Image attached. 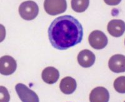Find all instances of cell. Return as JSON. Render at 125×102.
Masks as SVG:
<instances>
[{
  "label": "cell",
  "instance_id": "6da1fadb",
  "mask_svg": "<svg viewBox=\"0 0 125 102\" xmlns=\"http://www.w3.org/2000/svg\"><path fill=\"white\" fill-rule=\"evenodd\" d=\"M49 40L57 50H65L81 42L83 38L82 24L71 15L54 19L48 28Z\"/></svg>",
  "mask_w": 125,
  "mask_h": 102
},
{
  "label": "cell",
  "instance_id": "7a4b0ae2",
  "mask_svg": "<svg viewBox=\"0 0 125 102\" xmlns=\"http://www.w3.org/2000/svg\"><path fill=\"white\" fill-rule=\"evenodd\" d=\"M19 13L23 19L31 21L37 17L39 13V7L36 3L33 1H26L20 4Z\"/></svg>",
  "mask_w": 125,
  "mask_h": 102
},
{
  "label": "cell",
  "instance_id": "3957f363",
  "mask_svg": "<svg viewBox=\"0 0 125 102\" xmlns=\"http://www.w3.org/2000/svg\"><path fill=\"white\" fill-rule=\"evenodd\" d=\"M44 8L50 15L61 14L67 9L66 0H44Z\"/></svg>",
  "mask_w": 125,
  "mask_h": 102
},
{
  "label": "cell",
  "instance_id": "277c9868",
  "mask_svg": "<svg viewBox=\"0 0 125 102\" xmlns=\"http://www.w3.org/2000/svg\"><path fill=\"white\" fill-rule=\"evenodd\" d=\"M16 91L22 102H40L38 95L23 83L15 86Z\"/></svg>",
  "mask_w": 125,
  "mask_h": 102
},
{
  "label": "cell",
  "instance_id": "5b68a950",
  "mask_svg": "<svg viewBox=\"0 0 125 102\" xmlns=\"http://www.w3.org/2000/svg\"><path fill=\"white\" fill-rule=\"evenodd\" d=\"M88 41L90 46L96 50H101L108 45V40L106 35L100 30L92 31L88 37Z\"/></svg>",
  "mask_w": 125,
  "mask_h": 102
},
{
  "label": "cell",
  "instance_id": "8992f818",
  "mask_svg": "<svg viewBox=\"0 0 125 102\" xmlns=\"http://www.w3.org/2000/svg\"><path fill=\"white\" fill-rule=\"evenodd\" d=\"M17 68L16 61L11 56L4 55L0 58V73L5 76L11 75Z\"/></svg>",
  "mask_w": 125,
  "mask_h": 102
},
{
  "label": "cell",
  "instance_id": "52a82bcc",
  "mask_svg": "<svg viewBox=\"0 0 125 102\" xmlns=\"http://www.w3.org/2000/svg\"><path fill=\"white\" fill-rule=\"evenodd\" d=\"M108 67L116 73L125 72V56L120 54L112 56L108 61Z\"/></svg>",
  "mask_w": 125,
  "mask_h": 102
},
{
  "label": "cell",
  "instance_id": "ba28073f",
  "mask_svg": "<svg viewBox=\"0 0 125 102\" xmlns=\"http://www.w3.org/2000/svg\"><path fill=\"white\" fill-rule=\"evenodd\" d=\"M108 33L114 37H120L125 32V23L121 20H112L107 26Z\"/></svg>",
  "mask_w": 125,
  "mask_h": 102
},
{
  "label": "cell",
  "instance_id": "9c48e42d",
  "mask_svg": "<svg viewBox=\"0 0 125 102\" xmlns=\"http://www.w3.org/2000/svg\"><path fill=\"white\" fill-rule=\"evenodd\" d=\"M78 62L83 68H90L95 62L96 57L93 53L89 50H83L78 53Z\"/></svg>",
  "mask_w": 125,
  "mask_h": 102
},
{
  "label": "cell",
  "instance_id": "30bf717a",
  "mask_svg": "<svg viewBox=\"0 0 125 102\" xmlns=\"http://www.w3.org/2000/svg\"><path fill=\"white\" fill-rule=\"evenodd\" d=\"M109 100V91L104 87H96L90 93V102H108Z\"/></svg>",
  "mask_w": 125,
  "mask_h": 102
},
{
  "label": "cell",
  "instance_id": "8fae6325",
  "mask_svg": "<svg viewBox=\"0 0 125 102\" xmlns=\"http://www.w3.org/2000/svg\"><path fill=\"white\" fill-rule=\"evenodd\" d=\"M41 77L44 82L51 85L56 83L58 80L60 78V72L54 67H46L42 71Z\"/></svg>",
  "mask_w": 125,
  "mask_h": 102
},
{
  "label": "cell",
  "instance_id": "7c38bea8",
  "mask_svg": "<svg viewBox=\"0 0 125 102\" xmlns=\"http://www.w3.org/2000/svg\"><path fill=\"white\" fill-rule=\"evenodd\" d=\"M76 81L71 77H66L62 78L60 84V88L61 92L66 95L72 94L76 90Z\"/></svg>",
  "mask_w": 125,
  "mask_h": 102
},
{
  "label": "cell",
  "instance_id": "4fadbf2b",
  "mask_svg": "<svg viewBox=\"0 0 125 102\" xmlns=\"http://www.w3.org/2000/svg\"><path fill=\"white\" fill-rule=\"evenodd\" d=\"M71 8L75 12L83 13L88 9L90 0H71Z\"/></svg>",
  "mask_w": 125,
  "mask_h": 102
},
{
  "label": "cell",
  "instance_id": "5bb4252c",
  "mask_svg": "<svg viewBox=\"0 0 125 102\" xmlns=\"http://www.w3.org/2000/svg\"><path fill=\"white\" fill-rule=\"evenodd\" d=\"M114 88L119 93H125V76H121L115 80Z\"/></svg>",
  "mask_w": 125,
  "mask_h": 102
},
{
  "label": "cell",
  "instance_id": "9a60e30c",
  "mask_svg": "<svg viewBox=\"0 0 125 102\" xmlns=\"http://www.w3.org/2000/svg\"><path fill=\"white\" fill-rule=\"evenodd\" d=\"M10 95L7 88L3 86H0V102H9Z\"/></svg>",
  "mask_w": 125,
  "mask_h": 102
},
{
  "label": "cell",
  "instance_id": "2e32d148",
  "mask_svg": "<svg viewBox=\"0 0 125 102\" xmlns=\"http://www.w3.org/2000/svg\"><path fill=\"white\" fill-rule=\"evenodd\" d=\"M6 37V29L3 24H0V43L3 41Z\"/></svg>",
  "mask_w": 125,
  "mask_h": 102
},
{
  "label": "cell",
  "instance_id": "e0dca14e",
  "mask_svg": "<svg viewBox=\"0 0 125 102\" xmlns=\"http://www.w3.org/2000/svg\"><path fill=\"white\" fill-rule=\"evenodd\" d=\"M122 0H104V1L108 5L110 6H116L120 3Z\"/></svg>",
  "mask_w": 125,
  "mask_h": 102
},
{
  "label": "cell",
  "instance_id": "ac0fdd59",
  "mask_svg": "<svg viewBox=\"0 0 125 102\" xmlns=\"http://www.w3.org/2000/svg\"></svg>",
  "mask_w": 125,
  "mask_h": 102
},
{
  "label": "cell",
  "instance_id": "d6986e66",
  "mask_svg": "<svg viewBox=\"0 0 125 102\" xmlns=\"http://www.w3.org/2000/svg\"></svg>",
  "mask_w": 125,
  "mask_h": 102
}]
</instances>
